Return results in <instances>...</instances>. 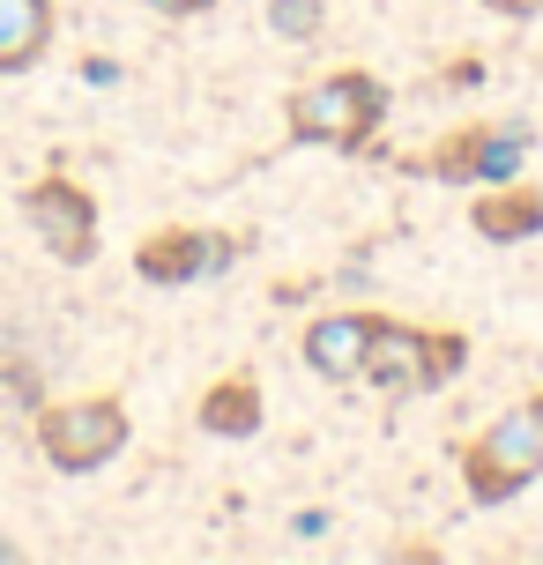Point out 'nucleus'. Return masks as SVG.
<instances>
[{"instance_id": "16", "label": "nucleus", "mask_w": 543, "mask_h": 565, "mask_svg": "<svg viewBox=\"0 0 543 565\" xmlns=\"http://www.w3.org/2000/svg\"><path fill=\"white\" fill-rule=\"evenodd\" d=\"M187 8H216V0H187Z\"/></svg>"}, {"instance_id": "11", "label": "nucleus", "mask_w": 543, "mask_h": 565, "mask_svg": "<svg viewBox=\"0 0 543 565\" xmlns=\"http://www.w3.org/2000/svg\"><path fill=\"white\" fill-rule=\"evenodd\" d=\"M38 409H45L38 380H30L23 365H0V424H8V417H38Z\"/></svg>"}, {"instance_id": "12", "label": "nucleus", "mask_w": 543, "mask_h": 565, "mask_svg": "<svg viewBox=\"0 0 543 565\" xmlns=\"http://www.w3.org/2000/svg\"><path fill=\"white\" fill-rule=\"evenodd\" d=\"M268 30H276V38H313L320 0H268Z\"/></svg>"}, {"instance_id": "13", "label": "nucleus", "mask_w": 543, "mask_h": 565, "mask_svg": "<svg viewBox=\"0 0 543 565\" xmlns=\"http://www.w3.org/2000/svg\"><path fill=\"white\" fill-rule=\"evenodd\" d=\"M149 8H157V15H194L187 0H149Z\"/></svg>"}, {"instance_id": "7", "label": "nucleus", "mask_w": 543, "mask_h": 565, "mask_svg": "<svg viewBox=\"0 0 543 565\" xmlns=\"http://www.w3.org/2000/svg\"><path fill=\"white\" fill-rule=\"evenodd\" d=\"M365 380L372 387H439V380H432V335L402 328V320H380V328H372Z\"/></svg>"}, {"instance_id": "2", "label": "nucleus", "mask_w": 543, "mask_h": 565, "mask_svg": "<svg viewBox=\"0 0 543 565\" xmlns=\"http://www.w3.org/2000/svg\"><path fill=\"white\" fill-rule=\"evenodd\" d=\"M387 119V89L380 75H320L290 97V135L328 141V149H358L372 141V127Z\"/></svg>"}, {"instance_id": "3", "label": "nucleus", "mask_w": 543, "mask_h": 565, "mask_svg": "<svg viewBox=\"0 0 543 565\" xmlns=\"http://www.w3.org/2000/svg\"><path fill=\"white\" fill-rule=\"evenodd\" d=\"M38 447H45L53 469L89 477V469H105L127 447V409L113 395H83V402H60V409H38Z\"/></svg>"}, {"instance_id": "5", "label": "nucleus", "mask_w": 543, "mask_h": 565, "mask_svg": "<svg viewBox=\"0 0 543 565\" xmlns=\"http://www.w3.org/2000/svg\"><path fill=\"white\" fill-rule=\"evenodd\" d=\"M238 246L224 231H157L142 254H135V276L157 282V290H179V282H201V276H224Z\"/></svg>"}, {"instance_id": "15", "label": "nucleus", "mask_w": 543, "mask_h": 565, "mask_svg": "<svg viewBox=\"0 0 543 565\" xmlns=\"http://www.w3.org/2000/svg\"><path fill=\"white\" fill-rule=\"evenodd\" d=\"M0 558H15V543H8V536H0Z\"/></svg>"}, {"instance_id": "6", "label": "nucleus", "mask_w": 543, "mask_h": 565, "mask_svg": "<svg viewBox=\"0 0 543 565\" xmlns=\"http://www.w3.org/2000/svg\"><path fill=\"white\" fill-rule=\"evenodd\" d=\"M372 328H380V312H320L306 328V365L320 380H365Z\"/></svg>"}, {"instance_id": "9", "label": "nucleus", "mask_w": 543, "mask_h": 565, "mask_svg": "<svg viewBox=\"0 0 543 565\" xmlns=\"http://www.w3.org/2000/svg\"><path fill=\"white\" fill-rule=\"evenodd\" d=\"M201 431H216V439H254L260 431V380L254 372L216 380V387L201 395Z\"/></svg>"}, {"instance_id": "10", "label": "nucleus", "mask_w": 543, "mask_h": 565, "mask_svg": "<svg viewBox=\"0 0 543 565\" xmlns=\"http://www.w3.org/2000/svg\"><path fill=\"white\" fill-rule=\"evenodd\" d=\"M477 231L485 238H499V246H514V238H529V231H543V201L529 194V186H491L485 201H477Z\"/></svg>"}, {"instance_id": "1", "label": "nucleus", "mask_w": 543, "mask_h": 565, "mask_svg": "<svg viewBox=\"0 0 543 565\" xmlns=\"http://www.w3.org/2000/svg\"><path fill=\"white\" fill-rule=\"evenodd\" d=\"M543 469V395L514 402L507 417H491L469 454H461V483H469V499L477 507H507L514 491H529Z\"/></svg>"}, {"instance_id": "8", "label": "nucleus", "mask_w": 543, "mask_h": 565, "mask_svg": "<svg viewBox=\"0 0 543 565\" xmlns=\"http://www.w3.org/2000/svg\"><path fill=\"white\" fill-rule=\"evenodd\" d=\"M53 45V0H0V75L38 67Z\"/></svg>"}, {"instance_id": "14", "label": "nucleus", "mask_w": 543, "mask_h": 565, "mask_svg": "<svg viewBox=\"0 0 543 565\" xmlns=\"http://www.w3.org/2000/svg\"><path fill=\"white\" fill-rule=\"evenodd\" d=\"M491 8H507V15H529V8H536V0H491Z\"/></svg>"}, {"instance_id": "4", "label": "nucleus", "mask_w": 543, "mask_h": 565, "mask_svg": "<svg viewBox=\"0 0 543 565\" xmlns=\"http://www.w3.org/2000/svg\"><path fill=\"white\" fill-rule=\"evenodd\" d=\"M23 216H30V231L45 238V254H60L67 268H83V260L97 254V209H89V194L75 186V179H45V186H30Z\"/></svg>"}]
</instances>
